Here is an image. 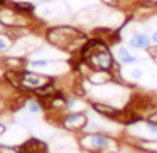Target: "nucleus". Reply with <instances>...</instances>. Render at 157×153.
Returning <instances> with one entry per match:
<instances>
[{
	"label": "nucleus",
	"instance_id": "f03ea898",
	"mask_svg": "<svg viewBox=\"0 0 157 153\" xmlns=\"http://www.w3.org/2000/svg\"><path fill=\"white\" fill-rule=\"evenodd\" d=\"M79 146L88 153H117L118 150V141L112 136L103 135L100 131L86 133L78 140Z\"/></svg>",
	"mask_w": 157,
	"mask_h": 153
},
{
	"label": "nucleus",
	"instance_id": "f257e3e1",
	"mask_svg": "<svg viewBox=\"0 0 157 153\" xmlns=\"http://www.w3.org/2000/svg\"><path fill=\"white\" fill-rule=\"evenodd\" d=\"M83 59L95 71H110L113 67V57L105 44L98 41L88 42L83 47Z\"/></svg>",
	"mask_w": 157,
	"mask_h": 153
},
{
	"label": "nucleus",
	"instance_id": "f8f14e48",
	"mask_svg": "<svg viewBox=\"0 0 157 153\" xmlns=\"http://www.w3.org/2000/svg\"><path fill=\"white\" fill-rule=\"evenodd\" d=\"M42 103L41 99H27V103H25V109H27L31 115H37V113L42 111Z\"/></svg>",
	"mask_w": 157,
	"mask_h": 153
},
{
	"label": "nucleus",
	"instance_id": "423d86ee",
	"mask_svg": "<svg viewBox=\"0 0 157 153\" xmlns=\"http://www.w3.org/2000/svg\"><path fill=\"white\" fill-rule=\"evenodd\" d=\"M19 148H21V153H46L48 145H46L44 141H41V140H37V138H29L27 141H24Z\"/></svg>",
	"mask_w": 157,
	"mask_h": 153
},
{
	"label": "nucleus",
	"instance_id": "aec40b11",
	"mask_svg": "<svg viewBox=\"0 0 157 153\" xmlns=\"http://www.w3.org/2000/svg\"><path fill=\"white\" fill-rule=\"evenodd\" d=\"M150 54H152V57L155 59V62H157V51H150Z\"/></svg>",
	"mask_w": 157,
	"mask_h": 153
},
{
	"label": "nucleus",
	"instance_id": "9b49d317",
	"mask_svg": "<svg viewBox=\"0 0 157 153\" xmlns=\"http://www.w3.org/2000/svg\"><path fill=\"white\" fill-rule=\"evenodd\" d=\"M118 59L122 64H133V62H137V57L133 54H130V51L125 47L118 49Z\"/></svg>",
	"mask_w": 157,
	"mask_h": 153
},
{
	"label": "nucleus",
	"instance_id": "4468645a",
	"mask_svg": "<svg viewBox=\"0 0 157 153\" xmlns=\"http://www.w3.org/2000/svg\"><path fill=\"white\" fill-rule=\"evenodd\" d=\"M0 153H21V148H19V146L0 145Z\"/></svg>",
	"mask_w": 157,
	"mask_h": 153
},
{
	"label": "nucleus",
	"instance_id": "dca6fc26",
	"mask_svg": "<svg viewBox=\"0 0 157 153\" xmlns=\"http://www.w3.org/2000/svg\"><path fill=\"white\" fill-rule=\"evenodd\" d=\"M142 76H144V71H142V69H133V71H130V78H132L133 81H139Z\"/></svg>",
	"mask_w": 157,
	"mask_h": 153
},
{
	"label": "nucleus",
	"instance_id": "9d476101",
	"mask_svg": "<svg viewBox=\"0 0 157 153\" xmlns=\"http://www.w3.org/2000/svg\"><path fill=\"white\" fill-rule=\"evenodd\" d=\"M128 42L133 49H149L150 46V39L145 34H133Z\"/></svg>",
	"mask_w": 157,
	"mask_h": 153
},
{
	"label": "nucleus",
	"instance_id": "ddd939ff",
	"mask_svg": "<svg viewBox=\"0 0 157 153\" xmlns=\"http://www.w3.org/2000/svg\"><path fill=\"white\" fill-rule=\"evenodd\" d=\"M76 108H85V104H83L81 101H79L78 98H69L68 99V104H66V109H76Z\"/></svg>",
	"mask_w": 157,
	"mask_h": 153
},
{
	"label": "nucleus",
	"instance_id": "39448f33",
	"mask_svg": "<svg viewBox=\"0 0 157 153\" xmlns=\"http://www.w3.org/2000/svg\"><path fill=\"white\" fill-rule=\"evenodd\" d=\"M90 106H91L93 111H96L98 115L105 116V118H108V119H118V121H122L123 111L117 109L115 106L106 104V103H98V101H91V103H90Z\"/></svg>",
	"mask_w": 157,
	"mask_h": 153
},
{
	"label": "nucleus",
	"instance_id": "a211bd4d",
	"mask_svg": "<svg viewBox=\"0 0 157 153\" xmlns=\"http://www.w3.org/2000/svg\"><path fill=\"white\" fill-rule=\"evenodd\" d=\"M152 42H155V44H157V31L152 34Z\"/></svg>",
	"mask_w": 157,
	"mask_h": 153
},
{
	"label": "nucleus",
	"instance_id": "0eeeda50",
	"mask_svg": "<svg viewBox=\"0 0 157 153\" xmlns=\"http://www.w3.org/2000/svg\"><path fill=\"white\" fill-rule=\"evenodd\" d=\"M132 145L144 153H157V140L155 138H133Z\"/></svg>",
	"mask_w": 157,
	"mask_h": 153
},
{
	"label": "nucleus",
	"instance_id": "7ed1b4c3",
	"mask_svg": "<svg viewBox=\"0 0 157 153\" xmlns=\"http://www.w3.org/2000/svg\"><path fill=\"white\" fill-rule=\"evenodd\" d=\"M48 39L51 44L58 46V47H64V49H73L75 46H81L78 44V41L85 42V37L81 35V32L75 31L71 27H58L48 32Z\"/></svg>",
	"mask_w": 157,
	"mask_h": 153
},
{
	"label": "nucleus",
	"instance_id": "6ab92c4d",
	"mask_svg": "<svg viewBox=\"0 0 157 153\" xmlns=\"http://www.w3.org/2000/svg\"><path fill=\"white\" fill-rule=\"evenodd\" d=\"M4 109H5V104H4V101H2V99H0V113L4 111Z\"/></svg>",
	"mask_w": 157,
	"mask_h": 153
},
{
	"label": "nucleus",
	"instance_id": "1a4fd4ad",
	"mask_svg": "<svg viewBox=\"0 0 157 153\" xmlns=\"http://www.w3.org/2000/svg\"><path fill=\"white\" fill-rule=\"evenodd\" d=\"M88 81L95 86H101V84H108L112 81V74L108 71H95L88 76Z\"/></svg>",
	"mask_w": 157,
	"mask_h": 153
},
{
	"label": "nucleus",
	"instance_id": "2eb2a0df",
	"mask_svg": "<svg viewBox=\"0 0 157 153\" xmlns=\"http://www.w3.org/2000/svg\"><path fill=\"white\" fill-rule=\"evenodd\" d=\"M9 47H10V41L4 35H0V52H5Z\"/></svg>",
	"mask_w": 157,
	"mask_h": 153
},
{
	"label": "nucleus",
	"instance_id": "20e7f679",
	"mask_svg": "<svg viewBox=\"0 0 157 153\" xmlns=\"http://www.w3.org/2000/svg\"><path fill=\"white\" fill-rule=\"evenodd\" d=\"M88 125V116L83 111H69L61 118V126L69 131H83Z\"/></svg>",
	"mask_w": 157,
	"mask_h": 153
},
{
	"label": "nucleus",
	"instance_id": "f3484780",
	"mask_svg": "<svg viewBox=\"0 0 157 153\" xmlns=\"http://www.w3.org/2000/svg\"><path fill=\"white\" fill-rule=\"evenodd\" d=\"M5 131H7V126H5V125H2V123H0V136L4 135Z\"/></svg>",
	"mask_w": 157,
	"mask_h": 153
},
{
	"label": "nucleus",
	"instance_id": "6e6552de",
	"mask_svg": "<svg viewBox=\"0 0 157 153\" xmlns=\"http://www.w3.org/2000/svg\"><path fill=\"white\" fill-rule=\"evenodd\" d=\"M0 22L5 25H21V17L15 14L14 9H7V7H2L0 9Z\"/></svg>",
	"mask_w": 157,
	"mask_h": 153
}]
</instances>
